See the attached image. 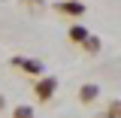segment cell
I'll return each instance as SVG.
<instances>
[{"label":"cell","mask_w":121,"mask_h":118,"mask_svg":"<svg viewBox=\"0 0 121 118\" xmlns=\"http://www.w3.org/2000/svg\"><path fill=\"white\" fill-rule=\"evenodd\" d=\"M58 79L55 76H36V82H33V94H36V100L39 103H48L55 94H58Z\"/></svg>","instance_id":"6da1fadb"},{"label":"cell","mask_w":121,"mask_h":118,"mask_svg":"<svg viewBox=\"0 0 121 118\" xmlns=\"http://www.w3.org/2000/svg\"><path fill=\"white\" fill-rule=\"evenodd\" d=\"M9 67H15V70H21V73H27V76H43V61H36V58H21V55H15V58H9Z\"/></svg>","instance_id":"7a4b0ae2"},{"label":"cell","mask_w":121,"mask_h":118,"mask_svg":"<svg viewBox=\"0 0 121 118\" xmlns=\"http://www.w3.org/2000/svg\"><path fill=\"white\" fill-rule=\"evenodd\" d=\"M55 9L67 18H85V0H58Z\"/></svg>","instance_id":"3957f363"},{"label":"cell","mask_w":121,"mask_h":118,"mask_svg":"<svg viewBox=\"0 0 121 118\" xmlns=\"http://www.w3.org/2000/svg\"><path fill=\"white\" fill-rule=\"evenodd\" d=\"M67 36H70V43L82 45L85 39H88V27H85V24H70V30H67Z\"/></svg>","instance_id":"277c9868"},{"label":"cell","mask_w":121,"mask_h":118,"mask_svg":"<svg viewBox=\"0 0 121 118\" xmlns=\"http://www.w3.org/2000/svg\"><path fill=\"white\" fill-rule=\"evenodd\" d=\"M97 97H100V88H97L94 82H88V85L79 88V100H82V103H94Z\"/></svg>","instance_id":"5b68a950"},{"label":"cell","mask_w":121,"mask_h":118,"mask_svg":"<svg viewBox=\"0 0 121 118\" xmlns=\"http://www.w3.org/2000/svg\"><path fill=\"white\" fill-rule=\"evenodd\" d=\"M12 118H36V112H33V106L18 103V106H12Z\"/></svg>","instance_id":"8992f818"},{"label":"cell","mask_w":121,"mask_h":118,"mask_svg":"<svg viewBox=\"0 0 121 118\" xmlns=\"http://www.w3.org/2000/svg\"><path fill=\"white\" fill-rule=\"evenodd\" d=\"M100 39H97V36H91L88 33V39H85V43H82V48H85V52H88V55H100Z\"/></svg>","instance_id":"52a82bcc"},{"label":"cell","mask_w":121,"mask_h":118,"mask_svg":"<svg viewBox=\"0 0 121 118\" xmlns=\"http://www.w3.org/2000/svg\"><path fill=\"white\" fill-rule=\"evenodd\" d=\"M103 118H121V100H112V103L106 106Z\"/></svg>","instance_id":"ba28073f"},{"label":"cell","mask_w":121,"mask_h":118,"mask_svg":"<svg viewBox=\"0 0 121 118\" xmlns=\"http://www.w3.org/2000/svg\"><path fill=\"white\" fill-rule=\"evenodd\" d=\"M24 3H27V6H36V9H43V6H45V0H24Z\"/></svg>","instance_id":"9c48e42d"},{"label":"cell","mask_w":121,"mask_h":118,"mask_svg":"<svg viewBox=\"0 0 121 118\" xmlns=\"http://www.w3.org/2000/svg\"><path fill=\"white\" fill-rule=\"evenodd\" d=\"M3 109H6V97L0 94V112H3Z\"/></svg>","instance_id":"30bf717a"}]
</instances>
